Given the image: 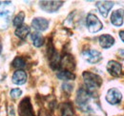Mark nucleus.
<instances>
[{
  "instance_id": "1",
  "label": "nucleus",
  "mask_w": 124,
  "mask_h": 116,
  "mask_svg": "<svg viewBox=\"0 0 124 116\" xmlns=\"http://www.w3.org/2000/svg\"><path fill=\"white\" fill-rule=\"evenodd\" d=\"M14 6L10 1L0 2V29H6L10 23L14 14Z\"/></svg>"
},
{
  "instance_id": "2",
  "label": "nucleus",
  "mask_w": 124,
  "mask_h": 116,
  "mask_svg": "<svg viewBox=\"0 0 124 116\" xmlns=\"http://www.w3.org/2000/svg\"><path fill=\"white\" fill-rule=\"evenodd\" d=\"M82 76L84 79V84L87 87V90L91 94H93V91L101 86L102 79L97 74L90 72H84Z\"/></svg>"
},
{
  "instance_id": "3",
  "label": "nucleus",
  "mask_w": 124,
  "mask_h": 116,
  "mask_svg": "<svg viewBox=\"0 0 124 116\" xmlns=\"http://www.w3.org/2000/svg\"><path fill=\"white\" fill-rule=\"evenodd\" d=\"M91 95L92 94L85 88H80L78 91L76 102H77V105L78 106V108H80L83 111L92 110L91 106H90Z\"/></svg>"
},
{
  "instance_id": "4",
  "label": "nucleus",
  "mask_w": 124,
  "mask_h": 116,
  "mask_svg": "<svg viewBox=\"0 0 124 116\" xmlns=\"http://www.w3.org/2000/svg\"><path fill=\"white\" fill-rule=\"evenodd\" d=\"M86 26H87L88 30L92 33L98 32L103 28L102 22L98 19V17L96 15L93 14H89L87 15V17H86Z\"/></svg>"
},
{
  "instance_id": "5",
  "label": "nucleus",
  "mask_w": 124,
  "mask_h": 116,
  "mask_svg": "<svg viewBox=\"0 0 124 116\" xmlns=\"http://www.w3.org/2000/svg\"><path fill=\"white\" fill-rule=\"evenodd\" d=\"M82 56L90 64H96L102 59V54L96 50H85L82 52Z\"/></svg>"
},
{
  "instance_id": "6",
  "label": "nucleus",
  "mask_w": 124,
  "mask_h": 116,
  "mask_svg": "<svg viewBox=\"0 0 124 116\" xmlns=\"http://www.w3.org/2000/svg\"><path fill=\"white\" fill-rule=\"evenodd\" d=\"M63 1H40V8L46 13H55L63 5Z\"/></svg>"
},
{
  "instance_id": "7",
  "label": "nucleus",
  "mask_w": 124,
  "mask_h": 116,
  "mask_svg": "<svg viewBox=\"0 0 124 116\" xmlns=\"http://www.w3.org/2000/svg\"><path fill=\"white\" fill-rule=\"evenodd\" d=\"M105 99L111 105H116L121 101L122 94L117 88H110L108 92H107V94H106Z\"/></svg>"
},
{
  "instance_id": "8",
  "label": "nucleus",
  "mask_w": 124,
  "mask_h": 116,
  "mask_svg": "<svg viewBox=\"0 0 124 116\" xmlns=\"http://www.w3.org/2000/svg\"><path fill=\"white\" fill-rule=\"evenodd\" d=\"M19 114L20 116H34L29 98H24L21 101L19 105Z\"/></svg>"
},
{
  "instance_id": "9",
  "label": "nucleus",
  "mask_w": 124,
  "mask_h": 116,
  "mask_svg": "<svg viewBox=\"0 0 124 116\" xmlns=\"http://www.w3.org/2000/svg\"><path fill=\"white\" fill-rule=\"evenodd\" d=\"M95 6L98 9L99 14L104 18H106L108 16L109 12L114 7V2H112V1H98V2H96Z\"/></svg>"
},
{
  "instance_id": "10",
  "label": "nucleus",
  "mask_w": 124,
  "mask_h": 116,
  "mask_svg": "<svg viewBox=\"0 0 124 116\" xmlns=\"http://www.w3.org/2000/svg\"><path fill=\"white\" fill-rule=\"evenodd\" d=\"M50 22L47 20L46 18L43 17H36L33 18L31 21V27L37 31H44L48 29Z\"/></svg>"
},
{
  "instance_id": "11",
  "label": "nucleus",
  "mask_w": 124,
  "mask_h": 116,
  "mask_svg": "<svg viewBox=\"0 0 124 116\" xmlns=\"http://www.w3.org/2000/svg\"><path fill=\"white\" fill-rule=\"evenodd\" d=\"M124 10H116L111 14V23L116 27H120L123 24Z\"/></svg>"
},
{
  "instance_id": "12",
  "label": "nucleus",
  "mask_w": 124,
  "mask_h": 116,
  "mask_svg": "<svg viewBox=\"0 0 124 116\" xmlns=\"http://www.w3.org/2000/svg\"><path fill=\"white\" fill-rule=\"evenodd\" d=\"M107 71L111 75L116 77V76L120 75V73L122 72V67L118 62H116L115 60L109 61L107 64Z\"/></svg>"
},
{
  "instance_id": "13",
  "label": "nucleus",
  "mask_w": 124,
  "mask_h": 116,
  "mask_svg": "<svg viewBox=\"0 0 124 116\" xmlns=\"http://www.w3.org/2000/svg\"><path fill=\"white\" fill-rule=\"evenodd\" d=\"M27 73L26 72H24L23 70H18L16 72L13 74L12 77V81L14 84L16 85H23L26 83L27 81Z\"/></svg>"
},
{
  "instance_id": "14",
  "label": "nucleus",
  "mask_w": 124,
  "mask_h": 116,
  "mask_svg": "<svg viewBox=\"0 0 124 116\" xmlns=\"http://www.w3.org/2000/svg\"><path fill=\"white\" fill-rule=\"evenodd\" d=\"M99 45L103 49H110L115 44V38L110 34H102L98 38Z\"/></svg>"
},
{
  "instance_id": "15",
  "label": "nucleus",
  "mask_w": 124,
  "mask_h": 116,
  "mask_svg": "<svg viewBox=\"0 0 124 116\" xmlns=\"http://www.w3.org/2000/svg\"><path fill=\"white\" fill-rule=\"evenodd\" d=\"M30 31H31L30 27H28L27 25H22V26L16 28V31H15V34H16L18 38L24 40V39H26V37L28 36V34L30 33Z\"/></svg>"
},
{
  "instance_id": "16",
  "label": "nucleus",
  "mask_w": 124,
  "mask_h": 116,
  "mask_svg": "<svg viewBox=\"0 0 124 116\" xmlns=\"http://www.w3.org/2000/svg\"><path fill=\"white\" fill-rule=\"evenodd\" d=\"M31 41H32L33 46L36 47V48H40L44 44V37L39 32H33V33H31Z\"/></svg>"
},
{
  "instance_id": "17",
  "label": "nucleus",
  "mask_w": 124,
  "mask_h": 116,
  "mask_svg": "<svg viewBox=\"0 0 124 116\" xmlns=\"http://www.w3.org/2000/svg\"><path fill=\"white\" fill-rule=\"evenodd\" d=\"M57 78L60 80H65V81H69V80H74L76 78V75L73 72H71L70 71L64 70V71H60L56 74Z\"/></svg>"
},
{
  "instance_id": "18",
  "label": "nucleus",
  "mask_w": 124,
  "mask_h": 116,
  "mask_svg": "<svg viewBox=\"0 0 124 116\" xmlns=\"http://www.w3.org/2000/svg\"><path fill=\"white\" fill-rule=\"evenodd\" d=\"M24 19H25V13L24 12H20L15 17V19L13 20V24L15 27H20L22 26L23 22H24Z\"/></svg>"
},
{
  "instance_id": "19",
  "label": "nucleus",
  "mask_w": 124,
  "mask_h": 116,
  "mask_svg": "<svg viewBox=\"0 0 124 116\" xmlns=\"http://www.w3.org/2000/svg\"><path fill=\"white\" fill-rule=\"evenodd\" d=\"M12 65H13V67H15L16 69L21 70L26 67V61L22 57H16L14 59V61L12 62Z\"/></svg>"
},
{
  "instance_id": "20",
  "label": "nucleus",
  "mask_w": 124,
  "mask_h": 116,
  "mask_svg": "<svg viewBox=\"0 0 124 116\" xmlns=\"http://www.w3.org/2000/svg\"><path fill=\"white\" fill-rule=\"evenodd\" d=\"M61 116H73L74 111H73V107L71 104H65L63 105V108L61 109Z\"/></svg>"
},
{
  "instance_id": "21",
  "label": "nucleus",
  "mask_w": 124,
  "mask_h": 116,
  "mask_svg": "<svg viewBox=\"0 0 124 116\" xmlns=\"http://www.w3.org/2000/svg\"><path fill=\"white\" fill-rule=\"evenodd\" d=\"M22 94V90L20 88H13L11 91H10V95L13 99H17L21 96Z\"/></svg>"
},
{
  "instance_id": "22",
  "label": "nucleus",
  "mask_w": 124,
  "mask_h": 116,
  "mask_svg": "<svg viewBox=\"0 0 124 116\" xmlns=\"http://www.w3.org/2000/svg\"><path fill=\"white\" fill-rule=\"evenodd\" d=\"M63 89H65V90H67L68 92H71L72 90H73V86L71 85V84H68V83H66V84H63Z\"/></svg>"
},
{
  "instance_id": "23",
  "label": "nucleus",
  "mask_w": 124,
  "mask_h": 116,
  "mask_svg": "<svg viewBox=\"0 0 124 116\" xmlns=\"http://www.w3.org/2000/svg\"><path fill=\"white\" fill-rule=\"evenodd\" d=\"M119 37L122 40V42H124V30H120L119 31Z\"/></svg>"
},
{
  "instance_id": "24",
  "label": "nucleus",
  "mask_w": 124,
  "mask_h": 116,
  "mask_svg": "<svg viewBox=\"0 0 124 116\" xmlns=\"http://www.w3.org/2000/svg\"><path fill=\"white\" fill-rule=\"evenodd\" d=\"M119 53H120V55H121L122 57H124V50H122V51H121Z\"/></svg>"
},
{
  "instance_id": "25",
  "label": "nucleus",
  "mask_w": 124,
  "mask_h": 116,
  "mask_svg": "<svg viewBox=\"0 0 124 116\" xmlns=\"http://www.w3.org/2000/svg\"><path fill=\"white\" fill-rule=\"evenodd\" d=\"M1 51H2V45L0 43V53H1Z\"/></svg>"
}]
</instances>
